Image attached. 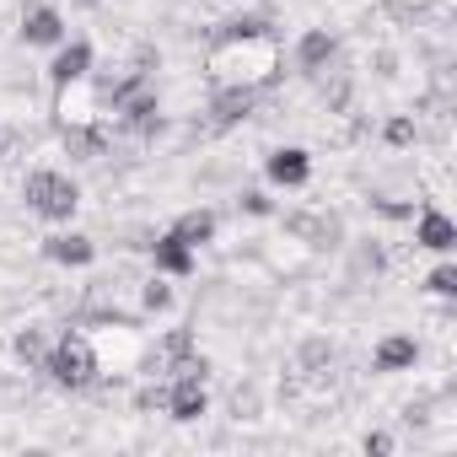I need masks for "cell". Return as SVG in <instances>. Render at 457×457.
Instances as JSON below:
<instances>
[{
	"label": "cell",
	"mask_w": 457,
	"mask_h": 457,
	"mask_svg": "<svg viewBox=\"0 0 457 457\" xmlns=\"http://www.w3.org/2000/svg\"><path fill=\"white\" fill-rule=\"evenodd\" d=\"M210 76L220 87H270L280 76V44L270 38V28L259 17L226 22L210 38Z\"/></svg>",
	"instance_id": "cell-1"
},
{
	"label": "cell",
	"mask_w": 457,
	"mask_h": 457,
	"mask_svg": "<svg viewBox=\"0 0 457 457\" xmlns=\"http://www.w3.org/2000/svg\"><path fill=\"white\" fill-rule=\"evenodd\" d=\"M44 371L60 382V387H71V393H81V387H92L97 382V350H92V339L87 334H65L60 345H49V355H44Z\"/></svg>",
	"instance_id": "cell-2"
},
{
	"label": "cell",
	"mask_w": 457,
	"mask_h": 457,
	"mask_svg": "<svg viewBox=\"0 0 457 457\" xmlns=\"http://www.w3.org/2000/svg\"><path fill=\"white\" fill-rule=\"evenodd\" d=\"M28 210L33 215H44V220H71L76 210H81V188L65 178V172H33L28 178Z\"/></svg>",
	"instance_id": "cell-3"
},
{
	"label": "cell",
	"mask_w": 457,
	"mask_h": 457,
	"mask_svg": "<svg viewBox=\"0 0 457 457\" xmlns=\"http://www.w3.org/2000/svg\"><path fill=\"white\" fill-rule=\"evenodd\" d=\"M253 103H259V87H215V97H210V119H215V129L243 124V119L253 113Z\"/></svg>",
	"instance_id": "cell-4"
},
{
	"label": "cell",
	"mask_w": 457,
	"mask_h": 457,
	"mask_svg": "<svg viewBox=\"0 0 457 457\" xmlns=\"http://www.w3.org/2000/svg\"><path fill=\"white\" fill-rule=\"evenodd\" d=\"M162 403H167V414H172V420H183V425H188V420H199V414L210 409L204 377H178V382H172V393H167Z\"/></svg>",
	"instance_id": "cell-5"
},
{
	"label": "cell",
	"mask_w": 457,
	"mask_h": 457,
	"mask_svg": "<svg viewBox=\"0 0 457 457\" xmlns=\"http://www.w3.org/2000/svg\"><path fill=\"white\" fill-rule=\"evenodd\" d=\"M87 71H92V49H87V44H71V49H60V60L49 65V81H54V92H71V87L87 81Z\"/></svg>",
	"instance_id": "cell-6"
},
{
	"label": "cell",
	"mask_w": 457,
	"mask_h": 457,
	"mask_svg": "<svg viewBox=\"0 0 457 457\" xmlns=\"http://www.w3.org/2000/svg\"><path fill=\"white\" fill-rule=\"evenodd\" d=\"M270 178H275L280 188H302V183L312 178V156H307L302 145H286V151L270 156Z\"/></svg>",
	"instance_id": "cell-7"
},
{
	"label": "cell",
	"mask_w": 457,
	"mask_h": 457,
	"mask_svg": "<svg viewBox=\"0 0 457 457\" xmlns=\"http://www.w3.org/2000/svg\"><path fill=\"white\" fill-rule=\"evenodd\" d=\"M44 259H49V264H71V270H76V264H92V259H97V243H92V237H81V232H60V237H49V243H44Z\"/></svg>",
	"instance_id": "cell-8"
},
{
	"label": "cell",
	"mask_w": 457,
	"mask_h": 457,
	"mask_svg": "<svg viewBox=\"0 0 457 457\" xmlns=\"http://www.w3.org/2000/svg\"><path fill=\"white\" fill-rule=\"evenodd\" d=\"M414 243H420V248H430V253H452V248H457V226H452L441 210H425V215H420Z\"/></svg>",
	"instance_id": "cell-9"
},
{
	"label": "cell",
	"mask_w": 457,
	"mask_h": 457,
	"mask_svg": "<svg viewBox=\"0 0 457 457\" xmlns=\"http://www.w3.org/2000/svg\"><path fill=\"white\" fill-rule=\"evenodd\" d=\"M113 113H124V124H129L135 135H151V129L162 124V103H156L151 92H129V97H124Z\"/></svg>",
	"instance_id": "cell-10"
},
{
	"label": "cell",
	"mask_w": 457,
	"mask_h": 457,
	"mask_svg": "<svg viewBox=\"0 0 457 457\" xmlns=\"http://www.w3.org/2000/svg\"><path fill=\"white\" fill-rule=\"evenodd\" d=\"M22 38H28V44H65L60 12H54V6H33V12L22 17Z\"/></svg>",
	"instance_id": "cell-11"
},
{
	"label": "cell",
	"mask_w": 457,
	"mask_h": 457,
	"mask_svg": "<svg viewBox=\"0 0 457 457\" xmlns=\"http://www.w3.org/2000/svg\"><path fill=\"white\" fill-rule=\"evenodd\" d=\"M167 237H178L183 248H204V243L215 237V215H210V210H188V215L172 220V232H167Z\"/></svg>",
	"instance_id": "cell-12"
},
{
	"label": "cell",
	"mask_w": 457,
	"mask_h": 457,
	"mask_svg": "<svg viewBox=\"0 0 457 457\" xmlns=\"http://www.w3.org/2000/svg\"><path fill=\"white\" fill-rule=\"evenodd\" d=\"M65 151L81 156V162H97L108 151V129H97V124H65Z\"/></svg>",
	"instance_id": "cell-13"
},
{
	"label": "cell",
	"mask_w": 457,
	"mask_h": 457,
	"mask_svg": "<svg viewBox=\"0 0 457 457\" xmlns=\"http://www.w3.org/2000/svg\"><path fill=\"white\" fill-rule=\"evenodd\" d=\"M334 60V38L323 33V28H312V33H302V44H296V65L307 71V76H318L323 65Z\"/></svg>",
	"instance_id": "cell-14"
},
{
	"label": "cell",
	"mask_w": 457,
	"mask_h": 457,
	"mask_svg": "<svg viewBox=\"0 0 457 457\" xmlns=\"http://www.w3.org/2000/svg\"><path fill=\"white\" fill-rule=\"evenodd\" d=\"M414 355H420V345L409 334H387L377 345V371H403V366H414Z\"/></svg>",
	"instance_id": "cell-15"
},
{
	"label": "cell",
	"mask_w": 457,
	"mask_h": 457,
	"mask_svg": "<svg viewBox=\"0 0 457 457\" xmlns=\"http://www.w3.org/2000/svg\"><path fill=\"white\" fill-rule=\"evenodd\" d=\"M151 253H156V270H162V275H188V270H194V248H183L178 237L151 243Z\"/></svg>",
	"instance_id": "cell-16"
},
{
	"label": "cell",
	"mask_w": 457,
	"mask_h": 457,
	"mask_svg": "<svg viewBox=\"0 0 457 457\" xmlns=\"http://www.w3.org/2000/svg\"><path fill=\"white\" fill-rule=\"evenodd\" d=\"M12 350H17V361H28V366H44V355H49V339H44V328H22Z\"/></svg>",
	"instance_id": "cell-17"
},
{
	"label": "cell",
	"mask_w": 457,
	"mask_h": 457,
	"mask_svg": "<svg viewBox=\"0 0 457 457\" xmlns=\"http://www.w3.org/2000/svg\"><path fill=\"white\" fill-rule=\"evenodd\" d=\"M302 366H307V371L334 366V345H328V339H307V345H302Z\"/></svg>",
	"instance_id": "cell-18"
},
{
	"label": "cell",
	"mask_w": 457,
	"mask_h": 457,
	"mask_svg": "<svg viewBox=\"0 0 457 457\" xmlns=\"http://www.w3.org/2000/svg\"><path fill=\"white\" fill-rule=\"evenodd\" d=\"M425 291H436V296H457V270H452V264H436L430 280H425Z\"/></svg>",
	"instance_id": "cell-19"
},
{
	"label": "cell",
	"mask_w": 457,
	"mask_h": 457,
	"mask_svg": "<svg viewBox=\"0 0 457 457\" xmlns=\"http://www.w3.org/2000/svg\"><path fill=\"white\" fill-rule=\"evenodd\" d=\"M140 302H145V312H167V307H172V286H167V280H151V286L140 291Z\"/></svg>",
	"instance_id": "cell-20"
},
{
	"label": "cell",
	"mask_w": 457,
	"mask_h": 457,
	"mask_svg": "<svg viewBox=\"0 0 457 457\" xmlns=\"http://www.w3.org/2000/svg\"><path fill=\"white\" fill-rule=\"evenodd\" d=\"M382 140H387V145H414V119H387Z\"/></svg>",
	"instance_id": "cell-21"
},
{
	"label": "cell",
	"mask_w": 457,
	"mask_h": 457,
	"mask_svg": "<svg viewBox=\"0 0 457 457\" xmlns=\"http://www.w3.org/2000/svg\"><path fill=\"white\" fill-rule=\"evenodd\" d=\"M162 350H167V355H172V361H188V355H194V334H188V328H172V334H167V345H162Z\"/></svg>",
	"instance_id": "cell-22"
},
{
	"label": "cell",
	"mask_w": 457,
	"mask_h": 457,
	"mask_svg": "<svg viewBox=\"0 0 457 457\" xmlns=\"http://www.w3.org/2000/svg\"><path fill=\"white\" fill-rule=\"evenodd\" d=\"M366 452H371V457H387V452H393V436H387V430H371V436H366Z\"/></svg>",
	"instance_id": "cell-23"
},
{
	"label": "cell",
	"mask_w": 457,
	"mask_h": 457,
	"mask_svg": "<svg viewBox=\"0 0 457 457\" xmlns=\"http://www.w3.org/2000/svg\"><path fill=\"white\" fill-rule=\"evenodd\" d=\"M243 210H248V215H270L275 204H270V199H264V194L253 188V194H243Z\"/></svg>",
	"instance_id": "cell-24"
},
{
	"label": "cell",
	"mask_w": 457,
	"mask_h": 457,
	"mask_svg": "<svg viewBox=\"0 0 457 457\" xmlns=\"http://www.w3.org/2000/svg\"><path fill=\"white\" fill-rule=\"evenodd\" d=\"M377 210H382V215H393V220H409V215H414V204H403V199H382Z\"/></svg>",
	"instance_id": "cell-25"
},
{
	"label": "cell",
	"mask_w": 457,
	"mask_h": 457,
	"mask_svg": "<svg viewBox=\"0 0 457 457\" xmlns=\"http://www.w3.org/2000/svg\"><path fill=\"white\" fill-rule=\"evenodd\" d=\"M0 151H6V129H0Z\"/></svg>",
	"instance_id": "cell-26"
}]
</instances>
